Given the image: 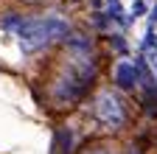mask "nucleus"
Instances as JSON below:
<instances>
[{
  "label": "nucleus",
  "mask_w": 157,
  "mask_h": 154,
  "mask_svg": "<svg viewBox=\"0 0 157 154\" xmlns=\"http://www.w3.org/2000/svg\"><path fill=\"white\" fill-rule=\"evenodd\" d=\"M0 28L9 31L23 53H39L56 42H65L70 36V25L59 14H6L0 20Z\"/></svg>",
  "instance_id": "f257e3e1"
},
{
  "label": "nucleus",
  "mask_w": 157,
  "mask_h": 154,
  "mask_svg": "<svg viewBox=\"0 0 157 154\" xmlns=\"http://www.w3.org/2000/svg\"><path fill=\"white\" fill-rule=\"evenodd\" d=\"M95 79V59L90 53L70 51V59L65 70L59 73V79L53 81V101L59 107H73L87 95L90 84Z\"/></svg>",
  "instance_id": "f03ea898"
},
{
  "label": "nucleus",
  "mask_w": 157,
  "mask_h": 154,
  "mask_svg": "<svg viewBox=\"0 0 157 154\" xmlns=\"http://www.w3.org/2000/svg\"><path fill=\"white\" fill-rule=\"evenodd\" d=\"M93 118L101 129L118 132L126 126V104L115 90H98L93 98Z\"/></svg>",
  "instance_id": "7ed1b4c3"
},
{
  "label": "nucleus",
  "mask_w": 157,
  "mask_h": 154,
  "mask_svg": "<svg viewBox=\"0 0 157 154\" xmlns=\"http://www.w3.org/2000/svg\"><path fill=\"white\" fill-rule=\"evenodd\" d=\"M115 84L121 90H135L140 84V70H137V65L129 62V59H121L115 65Z\"/></svg>",
  "instance_id": "20e7f679"
},
{
  "label": "nucleus",
  "mask_w": 157,
  "mask_h": 154,
  "mask_svg": "<svg viewBox=\"0 0 157 154\" xmlns=\"http://www.w3.org/2000/svg\"><path fill=\"white\" fill-rule=\"evenodd\" d=\"M107 11H109L112 20H121V23H124V17H121V3H118V0H109V3H107Z\"/></svg>",
  "instance_id": "39448f33"
},
{
  "label": "nucleus",
  "mask_w": 157,
  "mask_h": 154,
  "mask_svg": "<svg viewBox=\"0 0 157 154\" xmlns=\"http://www.w3.org/2000/svg\"><path fill=\"white\" fill-rule=\"evenodd\" d=\"M143 11H146V3H143V0H135V3H132V20H135V17H143Z\"/></svg>",
  "instance_id": "423d86ee"
},
{
  "label": "nucleus",
  "mask_w": 157,
  "mask_h": 154,
  "mask_svg": "<svg viewBox=\"0 0 157 154\" xmlns=\"http://www.w3.org/2000/svg\"><path fill=\"white\" fill-rule=\"evenodd\" d=\"M84 154H115V151H109L107 146H90V148H87Z\"/></svg>",
  "instance_id": "0eeeda50"
},
{
  "label": "nucleus",
  "mask_w": 157,
  "mask_h": 154,
  "mask_svg": "<svg viewBox=\"0 0 157 154\" xmlns=\"http://www.w3.org/2000/svg\"><path fill=\"white\" fill-rule=\"evenodd\" d=\"M149 65H151V70L157 76V51H149Z\"/></svg>",
  "instance_id": "6e6552de"
},
{
  "label": "nucleus",
  "mask_w": 157,
  "mask_h": 154,
  "mask_svg": "<svg viewBox=\"0 0 157 154\" xmlns=\"http://www.w3.org/2000/svg\"><path fill=\"white\" fill-rule=\"evenodd\" d=\"M129 154H143V151L137 148V146H132V148H129Z\"/></svg>",
  "instance_id": "1a4fd4ad"
},
{
  "label": "nucleus",
  "mask_w": 157,
  "mask_h": 154,
  "mask_svg": "<svg viewBox=\"0 0 157 154\" xmlns=\"http://www.w3.org/2000/svg\"><path fill=\"white\" fill-rule=\"evenodd\" d=\"M25 3H39V0H25Z\"/></svg>",
  "instance_id": "9d476101"
}]
</instances>
